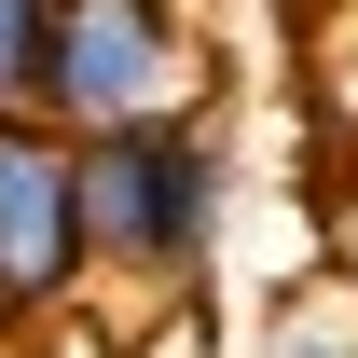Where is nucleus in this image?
<instances>
[{
    "instance_id": "nucleus-5",
    "label": "nucleus",
    "mask_w": 358,
    "mask_h": 358,
    "mask_svg": "<svg viewBox=\"0 0 358 358\" xmlns=\"http://www.w3.org/2000/svg\"><path fill=\"white\" fill-rule=\"evenodd\" d=\"M110 358H207V289H166V317L138 345H110Z\"/></svg>"
},
{
    "instance_id": "nucleus-6",
    "label": "nucleus",
    "mask_w": 358,
    "mask_h": 358,
    "mask_svg": "<svg viewBox=\"0 0 358 358\" xmlns=\"http://www.w3.org/2000/svg\"><path fill=\"white\" fill-rule=\"evenodd\" d=\"M262 358H358V331H345V317H317V303H289V317L262 331Z\"/></svg>"
},
{
    "instance_id": "nucleus-7",
    "label": "nucleus",
    "mask_w": 358,
    "mask_h": 358,
    "mask_svg": "<svg viewBox=\"0 0 358 358\" xmlns=\"http://www.w3.org/2000/svg\"><path fill=\"white\" fill-rule=\"evenodd\" d=\"M345 303H358V193H345Z\"/></svg>"
},
{
    "instance_id": "nucleus-4",
    "label": "nucleus",
    "mask_w": 358,
    "mask_h": 358,
    "mask_svg": "<svg viewBox=\"0 0 358 358\" xmlns=\"http://www.w3.org/2000/svg\"><path fill=\"white\" fill-rule=\"evenodd\" d=\"M42 42H55V0H0V124L42 110Z\"/></svg>"
},
{
    "instance_id": "nucleus-3",
    "label": "nucleus",
    "mask_w": 358,
    "mask_h": 358,
    "mask_svg": "<svg viewBox=\"0 0 358 358\" xmlns=\"http://www.w3.org/2000/svg\"><path fill=\"white\" fill-rule=\"evenodd\" d=\"M138 110H193V42H179V14L166 0H55L42 124L96 138V124H138Z\"/></svg>"
},
{
    "instance_id": "nucleus-1",
    "label": "nucleus",
    "mask_w": 358,
    "mask_h": 358,
    "mask_svg": "<svg viewBox=\"0 0 358 358\" xmlns=\"http://www.w3.org/2000/svg\"><path fill=\"white\" fill-rule=\"evenodd\" d=\"M221 207H234L221 124L138 110V124L83 138V248H96V275H124V289H193L207 248H221Z\"/></svg>"
},
{
    "instance_id": "nucleus-2",
    "label": "nucleus",
    "mask_w": 358,
    "mask_h": 358,
    "mask_svg": "<svg viewBox=\"0 0 358 358\" xmlns=\"http://www.w3.org/2000/svg\"><path fill=\"white\" fill-rule=\"evenodd\" d=\"M96 289V248H83V138L14 110L0 124V331H42Z\"/></svg>"
},
{
    "instance_id": "nucleus-8",
    "label": "nucleus",
    "mask_w": 358,
    "mask_h": 358,
    "mask_svg": "<svg viewBox=\"0 0 358 358\" xmlns=\"http://www.w3.org/2000/svg\"><path fill=\"white\" fill-rule=\"evenodd\" d=\"M14 345H28V331H0V358H14Z\"/></svg>"
}]
</instances>
